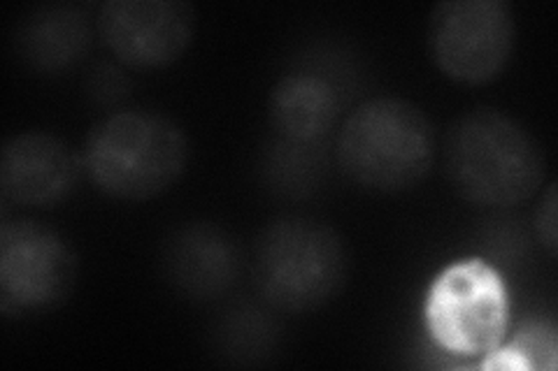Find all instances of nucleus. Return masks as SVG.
<instances>
[{"label": "nucleus", "mask_w": 558, "mask_h": 371, "mask_svg": "<svg viewBox=\"0 0 558 371\" xmlns=\"http://www.w3.org/2000/svg\"><path fill=\"white\" fill-rule=\"evenodd\" d=\"M517 24L508 0H442L428 16V51L459 84H486L508 65Z\"/></svg>", "instance_id": "423d86ee"}, {"label": "nucleus", "mask_w": 558, "mask_h": 371, "mask_svg": "<svg viewBox=\"0 0 558 371\" xmlns=\"http://www.w3.org/2000/svg\"><path fill=\"white\" fill-rule=\"evenodd\" d=\"M96 30L112 57L135 70L178 61L196 33V10L184 0H105Z\"/></svg>", "instance_id": "6e6552de"}, {"label": "nucleus", "mask_w": 558, "mask_h": 371, "mask_svg": "<svg viewBox=\"0 0 558 371\" xmlns=\"http://www.w3.org/2000/svg\"><path fill=\"white\" fill-rule=\"evenodd\" d=\"M270 123L279 137L319 145L340 116L338 88L317 73H289L270 91Z\"/></svg>", "instance_id": "f8f14e48"}, {"label": "nucleus", "mask_w": 558, "mask_h": 371, "mask_svg": "<svg viewBox=\"0 0 558 371\" xmlns=\"http://www.w3.org/2000/svg\"><path fill=\"white\" fill-rule=\"evenodd\" d=\"M535 233L539 244L545 246L547 253L556 258L558 251V200H556V184H549L539 198V207L535 214Z\"/></svg>", "instance_id": "f3484780"}, {"label": "nucleus", "mask_w": 558, "mask_h": 371, "mask_svg": "<svg viewBox=\"0 0 558 371\" xmlns=\"http://www.w3.org/2000/svg\"><path fill=\"white\" fill-rule=\"evenodd\" d=\"M131 91V82L124 70L112 63H98L86 77V94L100 104H114Z\"/></svg>", "instance_id": "dca6fc26"}, {"label": "nucleus", "mask_w": 558, "mask_h": 371, "mask_svg": "<svg viewBox=\"0 0 558 371\" xmlns=\"http://www.w3.org/2000/svg\"><path fill=\"white\" fill-rule=\"evenodd\" d=\"M264 174L268 188L277 196L303 198L307 190L319 184L322 158L314 151V145H301L284 139L270 147L264 161Z\"/></svg>", "instance_id": "4468645a"}, {"label": "nucleus", "mask_w": 558, "mask_h": 371, "mask_svg": "<svg viewBox=\"0 0 558 371\" xmlns=\"http://www.w3.org/2000/svg\"><path fill=\"white\" fill-rule=\"evenodd\" d=\"M77 258L68 242L40 223L5 221L0 227L3 313L54 307L70 295Z\"/></svg>", "instance_id": "0eeeda50"}, {"label": "nucleus", "mask_w": 558, "mask_h": 371, "mask_svg": "<svg viewBox=\"0 0 558 371\" xmlns=\"http://www.w3.org/2000/svg\"><path fill=\"white\" fill-rule=\"evenodd\" d=\"M505 350L510 353V358L517 364V371L521 369L554 371L556 356H558L556 327L547 321H526L519 327L512 346Z\"/></svg>", "instance_id": "2eb2a0df"}, {"label": "nucleus", "mask_w": 558, "mask_h": 371, "mask_svg": "<svg viewBox=\"0 0 558 371\" xmlns=\"http://www.w3.org/2000/svg\"><path fill=\"white\" fill-rule=\"evenodd\" d=\"M433 342L457 356H488L502 344L510 299L500 274L484 260H461L438 274L426 295Z\"/></svg>", "instance_id": "39448f33"}, {"label": "nucleus", "mask_w": 558, "mask_h": 371, "mask_svg": "<svg viewBox=\"0 0 558 371\" xmlns=\"http://www.w3.org/2000/svg\"><path fill=\"white\" fill-rule=\"evenodd\" d=\"M89 182L114 200L161 196L186 172L191 145L178 121L151 110H121L100 119L82 147Z\"/></svg>", "instance_id": "f03ea898"}, {"label": "nucleus", "mask_w": 558, "mask_h": 371, "mask_svg": "<svg viewBox=\"0 0 558 371\" xmlns=\"http://www.w3.org/2000/svg\"><path fill=\"white\" fill-rule=\"evenodd\" d=\"M445 174L465 202L508 209L537 196L547 161L521 121L494 108H477L451 123L445 139Z\"/></svg>", "instance_id": "f257e3e1"}, {"label": "nucleus", "mask_w": 558, "mask_h": 371, "mask_svg": "<svg viewBox=\"0 0 558 371\" xmlns=\"http://www.w3.org/2000/svg\"><path fill=\"white\" fill-rule=\"evenodd\" d=\"M275 323L266 311H260L252 305H242L231 309L221 318V325L217 330V346L223 358H231L235 362H258L275 346Z\"/></svg>", "instance_id": "ddd939ff"}, {"label": "nucleus", "mask_w": 558, "mask_h": 371, "mask_svg": "<svg viewBox=\"0 0 558 371\" xmlns=\"http://www.w3.org/2000/svg\"><path fill=\"white\" fill-rule=\"evenodd\" d=\"M347 253L333 227L305 219L272 221L256 242L254 284L260 302L282 313H307L344 284Z\"/></svg>", "instance_id": "20e7f679"}, {"label": "nucleus", "mask_w": 558, "mask_h": 371, "mask_svg": "<svg viewBox=\"0 0 558 371\" xmlns=\"http://www.w3.org/2000/svg\"><path fill=\"white\" fill-rule=\"evenodd\" d=\"M82 174V153L54 133L12 135L0 151V193L20 207L45 209L65 202Z\"/></svg>", "instance_id": "1a4fd4ad"}, {"label": "nucleus", "mask_w": 558, "mask_h": 371, "mask_svg": "<svg viewBox=\"0 0 558 371\" xmlns=\"http://www.w3.org/2000/svg\"><path fill=\"white\" fill-rule=\"evenodd\" d=\"M161 264L174 290L205 302L233 288L240 274V249L215 223H186L166 239Z\"/></svg>", "instance_id": "9d476101"}, {"label": "nucleus", "mask_w": 558, "mask_h": 371, "mask_svg": "<svg viewBox=\"0 0 558 371\" xmlns=\"http://www.w3.org/2000/svg\"><path fill=\"white\" fill-rule=\"evenodd\" d=\"M336 153L349 182L375 193H400L428 176L435 163V128L410 100L373 98L347 116Z\"/></svg>", "instance_id": "7ed1b4c3"}, {"label": "nucleus", "mask_w": 558, "mask_h": 371, "mask_svg": "<svg viewBox=\"0 0 558 371\" xmlns=\"http://www.w3.org/2000/svg\"><path fill=\"white\" fill-rule=\"evenodd\" d=\"M92 47V20L80 5L45 3L28 10L14 30V49L35 73L73 67Z\"/></svg>", "instance_id": "9b49d317"}]
</instances>
